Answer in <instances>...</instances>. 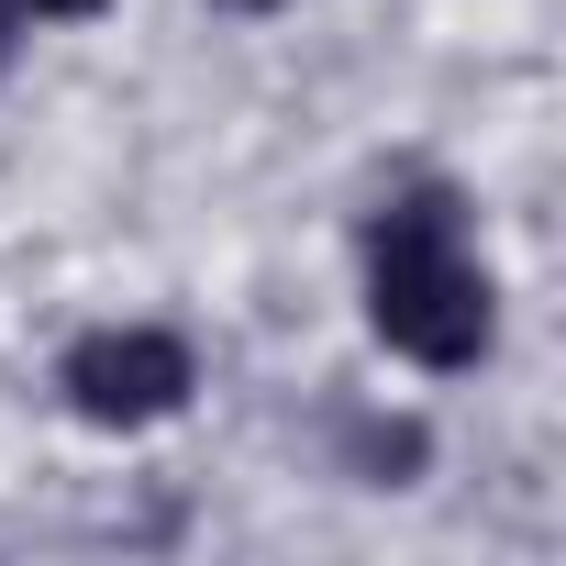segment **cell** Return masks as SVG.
Returning a JSON list of instances; mask_svg holds the SVG:
<instances>
[{"instance_id": "obj_1", "label": "cell", "mask_w": 566, "mask_h": 566, "mask_svg": "<svg viewBox=\"0 0 566 566\" xmlns=\"http://www.w3.org/2000/svg\"><path fill=\"white\" fill-rule=\"evenodd\" d=\"M367 323L389 356L455 378L489 356L500 334V290H489V266H478V233H467V200L455 189H400L378 200L367 222Z\"/></svg>"}, {"instance_id": "obj_2", "label": "cell", "mask_w": 566, "mask_h": 566, "mask_svg": "<svg viewBox=\"0 0 566 566\" xmlns=\"http://www.w3.org/2000/svg\"><path fill=\"white\" fill-rule=\"evenodd\" d=\"M189 389H200V356L167 323H101L56 356V400L90 433H156V422L189 411Z\"/></svg>"}, {"instance_id": "obj_5", "label": "cell", "mask_w": 566, "mask_h": 566, "mask_svg": "<svg viewBox=\"0 0 566 566\" xmlns=\"http://www.w3.org/2000/svg\"><path fill=\"white\" fill-rule=\"evenodd\" d=\"M222 12H277V0H222Z\"/></svg>"}, {"instance_id": "obj_3", "label": "cell", "mask_w": 566, "mask_h": 566, "mask_svg": "<svg viewBox=\"0 0 566 566\" xmlns=\"http://www.w3.org/2000/svg\"><path fill=\"white\" fill-rule=\"evenodd\" d=\"M12 12H23V23H90L101 0H12Z\"/></svg>"}, {"instance_id": "obj_4", "label": "cell", "mask_w": 566, "mask_h": 566, "mask_svg": "<svg viewBox=\"0 0 566 566\" xmlns=\"http://www.w3.org/2000/svg\"><path fill=\"white\" fill-rule=\"evenodd\" d=\"M12 56H23V12L0 0V78H12Z\"/></svg>"}]
</instances>
